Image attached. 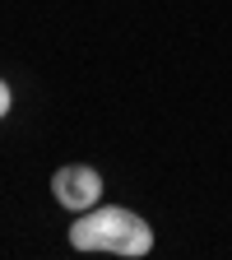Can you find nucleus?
<instances>
[{
  "mask_svg": "<svg viewBox=\"0 0 232 260\" xmlns=\"http://www.w3.org/2000/svg\"><path fill=\"white\" fill-rule=\"evenodd\" d=\"M70 246L75 251H112L125 260H140L153 251V228L121 205H93L70 223Z\"/></svg>",
  "mask_w": 232,
  "mask_h": 260,
  "instance_id": "f257e3e1",
  "label": "nucleus"
},
{
  "mask_svg": "<svg viewBox=\"0 0 232 260\" xmlns=\"http://www.w3.org/2000/svg\"><path fill=\"white\" fill-rule=\"evenodd\" d=\"M51 190H56V205L84 214V209H93L97 200H103V177H97L88 162H65V168H56V177H51Z\"/></svg>",
  "mask_w": 232,
  "mask_h": 260,
  "instance_id": "f03ea898",
  "label": "nucleus"
},
{
  "mask_svg": "<svg viewBox=\"0 0 232 260\" xmlns=\"http://www.w3.org/2000/svg\"><path fill=\"white\" fill-rule=\"evenodd\" d=\"M10 107H14V93H10L5 79H0V116H10Z\"/></svg>",
  "mask_w": 232,
  "mask_h": 260,
  "instance_id": "7ed1b4c3",
  "label": "nucleus"
}]
</instances>
